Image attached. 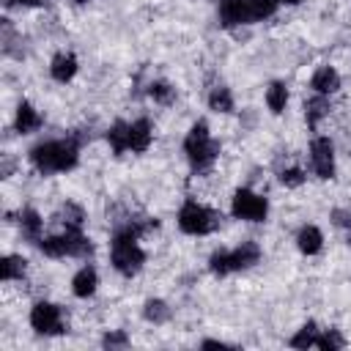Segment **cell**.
I'll return each mask as SVG.
<instances>
[{
  "label": "cell",
  "mask_w": 351,
  "mask_h": 351,
  "mask_svg": "<svg viewBox=\"0 0 351 351\" xmlns=\"http://www.w3.org/2000/svg\"><path fill=\"white\" fill-rule=\"evenodd\" d=\"M80 143H82V137H77V134H71L66 140L38 143V145L30 148V165L44 176L71 170L80 159Z\"/></svg>",
  "instance_id": "cell-1"
},
{
  "label": "cell",
  "mask_w": 351,
  "mask_h": 351,
  "mask_svg": "<svg viewBox=\"0 0 351 351\" xmlns=\"http://www.w3.org/2000/svg\"><path fill=\"white\" fill-rule=\"evenodd\" d=\"M143 230L145 228H140V225H126V228H118L115 236H112L110 258H112V266L126 277L137 274L143 269V263H145V252L137 247V239H140Z\"/></svg>",
  "instance_id": "cell-2"
},
{
  "label": "cell",
  "mask_w": 351,
  "mask_h": 351,
  "mask_svg": "<svg viewBox=\"0 0 351 351\" xmlns=\"http://www.w3.org/2000/svg\"><path fill=\"white\" fill-rule=\"evenodd\" d=\"M184 154H186V159H189V165H192L195 170H206V167H211V162H214L217 154H219V143L211 140V134H208V123H206V121L192 123L189 134L184 137Z\"/></svg>",
  "instance_id": "cell-3"
},
{
  "label": "cell",
  "mask_w": 351,
  "mask_h": 351,
  "mask_svg": "<svg viewBox=\"0 0 351 351\" xmlns=\"http://www.w3.org/2000/svg\"><path fill=\"white\" fill-rule=\"evenodd\" d=\"M47 258H85L93 252V244L80 230H66L60 236H47L38 241Z\"/></svg>",
  "instance_id": "cell-4"
},
{
  "label": "cell",
  "mask_w": 351,
  "mask_h": 351,
  "mask_svg": "<svg viewBox=\"0 0 351 351\" xmlns=\"http://www.w3.org/2000/svg\"><path fill=\"white\" fill-rule=\"evenodd\" d=\"M178 228L189 236H206L217 228V214L206 206H200L197 200H186L178 211Z\"/></svg>",
  "instance_id": "cell-5"
},
{
  "label": "cell",
  "mask_w": 351,
  "mask_h": 351,
  "mask_svg": "<svg viewBox=\"0 0 351 351\" xmlns=\"http://www.w3.org/2000/svg\"><path fill=\"white\" fill-rule=\"evenodd\" d=\"M230 214L236 219H247V222H263L269 214V203L263 195L252 192V189H236L233 192V203H230Z\"/></svg>",
  "instance_id": "cell-6"
},
{
  "label": "cell",
  "mask_w": 351,
  "mask_h": 351,
  "mask_svg": "<svg viewBox=\"0 0 351 351\" xmlns=\"http://www.w3.org/2000/svg\"><path fill=\"white\" fill-rule=\"evenodd\" d=\"M30 326L38 335H60L63 332V315L58 304L49 302H36L30 310Z\"/></svg>",
  "instance_id": "cell-7"
},
{
  "label": "cell",
  "mask_w": 351,
  "mask_h": 351,
  "mask_svg": "<svg viewBox=\"0 0 351 351\" xmlns=\"http://www.w3.org/2000/svg\"><path fill=\"white\" fill-rule=\"evenodd\" d=\"M310 162L318 178H332L335 176V145L329 137H315L310 143Z\"/></svg>",
  "instance_id": "cell-8"
},
{
  "label": "cell",
  "mask_w": 351,
  "mask_h": 351,
  "mask_svg": "<svg viewBox=\"0 0 351 351\" xmlns=\"http://www.w3.org/2000/svg\"><path fill=\"white\" fill-rule=\"evenodd\" d=\"M219 22H222V27L250 25L247 3L244 0H219Z\"/></svg>",
  "instance_id": "cell-9"
},
{
  "label": "cell",
  "mask_w": 351,
  "mask_h": 351,
  "mask_svg": "<svg viewBox=\"0 0 351 351\" xmlns=\"http://www.w3.org/2000/svg\"><path fill=\"white\" fill-rule=\"evenodd\" d=\"M310 88L315 93H324V96H332L340 90V74L332 69V66H318L313 71V80H310Z\"/></svg>",
  "instance_id": "cell-10"
},
{
  "label": "cell",
  "mask_w": 351,
  "mask_h": 351,
  "mask_svg": "<svg viewBox=\"0 0 351 351\" xmlns=\"http://www.w3.org/2000/svg\"><path fill=\"white\" fill-rule=\"evenodd\" d=\"M151 140H154V129H151V121H145V118H137L134 123H129V151H134V154H143V151H148Z\"/></svg>",
  "instance_id": "cell-11"
},
{
  "label": "cell",
  "mask_w": 351,
  "mask_h": 351,
  "mask_svg": "<svg viewBox=\"0 0 351 351\" xmlns=\"http://www.w3.org/2000/svg\"><path fill=\"white\" fill-rule=\"evenodd\" d=\"M96 288H99V274H96L93 266H82V269L71 277V291H74V296H80V299L93 296Z\"/></svg>",
  "instance_id": "cell-12"
},
{
  "label": "cell",
  "mask_w": 351,
  "mask_h": 351,
  "mask_svg": "<svg viewBox=\"0 0 351 351\" xmlns=\"http://www.w3.org/2000/svg\"><path fill=\"white\" fill-rule=\"evenodd\" d=\"M258 261H261V247H258L255 241H241L236 250H230V266H233V271L250 269V266H255Z\"/></svg>",
  "instance_id": "cell-13"
},
{
  "label": "cell",
  "mask_w": 351,
  "mask_h": 351,
  "mask_svg": "<svg viewBox=\"0 0 351 351\" xmlns=\"http://www.w3.org/2000/svg\"><path fill=\"white\" fill-rule=\"evenodd\" d=\"M49 74H52V80H58V82L74 80V74H77V58H74L71 52H58V55L52 58V63H49Z\"/></svg>",
  "instance_id": "cell-14"
},
{
  "label": "cell",
  "mask_w": 351,
  "mask_h": 351,
  "mask_svg": "<svg viewBox=\"0 0 351 351\" xmlns=\"http://www.w3.org/2000/svg\"><path fill=\"white\" fill-rule=\"evenodd\" d=\"M14 126H16V132H19V134H33V132L41 126V115L36 112V107H33V104L19 101L16 115H14Z\"/></svg>",
  "instance_id": "cell-15"
},
{
  "label": "cell",
  "mask_w": 351,
  "mask_h": 351,
  "mask_svg": "<svg viewBox=\"0 0 351 351\" xmlns=\"http://www.w3.org/2000/svg\"><path fill=\"white\" fill-rule=\"evenodd\" d=\"M296 247H299L304 255H318L321 247H324V233H321L315 225H304V228L296 233Z\"/></svg>",
  "instance_id": "cell-16"
},
{
  "label": "cell",
  "mask_w": 351,
  "mask_h": 351,
  "mask_svg": "<svg viewBox=\"0 0 351 351\" xmlns=\"http://www.w3.org/2000/svg\"><path fill=\"white\" fill-rule=\"evenodd\" d=\"M19 225H22V236L30 239V241H41V230H44V219L36 208H22L19 214Z\"/></svg>",
  "instance_id": "cell-17"
},
{
  "label": "cell",
  "mask_w": 351,
  "mask_h": 351,
  "mask_svg": "<svg viewBox=\"0 0 351 351\" xmlns=\"http://www.w3.org/2000/svg\"><path fill=\"white\" fill-rule=\"evenodd\" d=\"M332 112V104L324 93H315L313 99L304 101V118H307V126H315L321 118H326Z\"/></svg>",
  "instance_id": "cell-18"
},
{
  "label": "cell",
  "mask_w": 351,
  "mask_h": 351,
  "mask_svg": "<svg viewBox=\"0 0 351 351\" xmlns=\"http://www.w3.org/2000/svg\"><path fill=\"white\" fill-rule=\"evenodd\" d=\"M107 140H110V145H112V154H115V156L126 154V151H129V123L115 121V123L110 126V132H107Z\"/></svg>",
  "instance_id": "cell-19"
},
{
  "label": "cell",
  "mask_w": 351,
  "mask_h": 351,
  "mask_svg": "<svg viewBox=\"0 0 351 351\" xmlns=\"http://www.w3.org/2000/svg\"><path fill=\"white\" fill-rule=\"evenodd\" d=\"M285 104H288V88H285V82H271L266 88V107L274 115H280L285 110Z\"/></svg>",
  "instance_id": "cell-20"
},
{
  "label": "cell",
  "mask_w": 351,
  "mask_h": 351,
  "mask_svg": "<svg viewBox=\"0 0 351 351\" xmlns=\"http://www.w3.org/2000/svg\"><path fill=\"white\" fill-rule=\"evenodd\" d=\"M247 3V14H250V22H261V19H269L274 11H277V5H280V0H244Z\"/></svg>",
  "instance_id": "cell-21"
},
{
  "label": "cell",
  "mask_w": 351,
  "mask_h": 351,
  "mask_svg": "<svg viewBox=\"0 0 351 351\" xmlns=\"http://www.w3.org/2000/svg\"><path fill=\"white\" fill-rule=\"evenodd\" d=\"M208 107L214 112H233V93L225 88V85H217L211 93H208Z\"/></svg>",
  "instance_id": "cell-22"
},
{
  "label": "cell",
  "mask_w": 351,
  "mask_h": 351,
  "mask_svg": "<svg viewBox=\"0 0 351 351\" xmlns=\"http://www.w3.org/2000/svg\"><path fill=\"white\" fill-rule=\"evenodd\" d=\"M58 219L66 225V230H80L82 222H85V211H82L77 203H66V206L58 211Z\"/></svg>",
  "instance_id": "cell-23"
},
{
  "label": "cell",
  "mask_w": 351,
  "mask_h": 351,
  "mask_svg": "<svg viewBox=\"0 0 351 351\" xmlns=\"http://www.w3.org/2000/svg\"><path fill=\"white\" fill-rule=\"evenodd\" d=\"M25 258H19V255H5L3 261H0V277L8 282V280H19L22 274H25Z\"/></svg>",
  "instance_id": "cell-24"
},
{
  "label": "cell",
  "mask_w": 351,
  "mask_h": 351,
  "mask_svg": "<svg viewBox=\"0 0 351 351\" xmlns=\"http://www.w3.org/2000/svg\"><path fill=\"white\" fill-rule=\"evenodd\" d=\"M143 315H145V321H151V324H165V321L170 318V307H167V302H162V299H148L145 307H143Z\"/></svg>",
  "instance_id": "cell-25"
},
{
  "label": "cell",
  "mask_w": 351,
  "mask_h": 351,
  "mask_svg": "<svg viewBox=\"0 0 351 351\" xmlns=\"http://www.w3.org/2000/svg\"><path fill=\"white\" fill-rule=\"evenodd\" d=\"M315 337H318V326H315V321H307V324L291 337V346H293V348H313V346H315Z\"/></svg>",
  "instance_id": "cell-26"
},
{
  "label": "cell",
  "mask_w": 351,
  "mask_h": 351,
  "mask_svg": "<svg viewBox=\"0 0 351 351\" xmlns=\"http://www.w3.org/2000/svg\"><path fill=\"white\" fill-rule=\"evenodd\" d=\"M148 96H151L156 104H170V101L176 99V88H173L170 82H165V80H156V82L148 85Z\"/></svg>",
  "instance_id": "cell-27"
},
{
  "label": "cell",
  "mask_w": 351,
  "mask_h": 351,
  "mask_svg": "<svg viewBox=\"0 0 351 351\" xmlns=\"http://www.w3.org/2000/svg\"><path fill=\"white\" fill-rule=\"evenodd\" d=\"M343 346H346V340H343V335L337 329H326L324 335L315 337V348H321V351H337Z\"/></svg>",
  "instance_id": "cell-28"
},
{
  "label": "cell",
  "mask_w": 351,
  "mask_h": 351,
  "mask_svg": "<svg viewBox=\"0 0 351 351\" xmlns=\"http://www.w3.org/2000/svg\"><path fill=\"white\" fill-rule=\"evenodd\" d=\"M208 269H211L214 274H219V277L230 274V271H233V266H230V252H228V250L214 252V255L208 258Z\"/></svg>",
  "instance_id": "cell-29"
},
{
  "label": "cell",
  "mask_w": 351,
  "mask_h": 351,
  "mask_svg": "<svg viewBox=\"0 0 351 351\" xmlns=\"http://www.w3.org/2000/svg\"><path fill=\"white\" fill-rule=\"evenodd\" d=\"M280 184L282 186H302L304 184V170L302 167H285V170H280Z\"/></svg>",
  "instance_id": "cell-30"
},
{
  "label": "cell",
  "mask_w": 351,
  "mask_h": 351,
  "mask_svg": "<svg viewBox=\"0 0 351 351\" xmlns=\"http://www.w3.org/2000/svg\"><path fill=\"white\" fill-rule=\"evenodd\" d=\"M126 343H129V337H126V332H121V329L107 332V335L101 337V346H104V348H123Z\"/></svg>",
  "instance_id": "cell-31"
},
{
  "label": "cell",
  "mask_w": 351,
  "mask_h": 351,
  "mask_svg": "<svg viewBox=\"0 0 351 351\" xmlns=\"http://www.w3.org/2000/svg\"><path fill=\"white\" fill-rule=\"evenodd\" d=\"M203 348H228V343H222V340H203Z\"/></svg>",
  "instance_id": "cell-32"
},
{
  "label": "cell",
  "mask_w": 351,
  "mask_h": 351,
  "mask_svg": "<svg viewBox=\"0 0 351 351\" xmlns=\"http://www.w3.org/2000/svg\"><path fill=\"white\" fill-rule=\"evenodd\" d=\"M8 5H14V3H19V5H38V3H44V0H5Z\"/></svg>",
  "instance_id": "cell-33"
},
{
  "label": "cell",
  "mask_w": 351,
  "mask_h": 351,
  "mask_svg": "<svg viewBox=\"0 0 351 351\" xmlns=\"http://www.w3.org/2000/svg\"><path fill=\"white\" fill-rule=\"evenodd\" d=\"M280 3H285V5H299L302 0H280Z\"/></svg>",
  "instance_id": "cell-34"
},
{
  "label": "cell",
  "mask_w": 351,
  "mask_h": 351,
  "mask_svg": "<svg viewBox=\"0 0 351 351\" xmlns=\"http://www.w3.org/2000/svg\"><path fill=\"white\" fill-rule=\"evenodd\" d=\"M74 3H77V5H82V3H88V0H74Z\"/></svg>",
  "instance_id": "cell-35"
}]
</instances>
